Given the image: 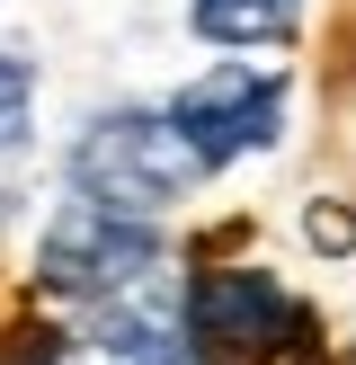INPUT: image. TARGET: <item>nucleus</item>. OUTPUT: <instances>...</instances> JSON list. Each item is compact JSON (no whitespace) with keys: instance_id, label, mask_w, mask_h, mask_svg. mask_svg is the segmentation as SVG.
<instances>
[{"instance_id":"obj_2","label":"nucleus","mask_w":356,"mask_h":365,"mask_svg":"<svg viewBox=\"0 0 356 365\" xmlns=\"http://www.w3.org/2000/svg\"><path fill=\"white\" fill-rule=\"evenodd\" d=\"M152 267H160V232L125 223L107 205H63L45 250H36V277L63 285V294H134Z\"/></svg>"},{"instance_id":"obj_8","label":"nucleus","mask_w":356,"mask_h":365,"mask_svg":"<svg viewBox=\"0 0 356 365\" xmlns=\"http://www.w3.org/2000/svg\"><path fill=\"white\" fill-rule=\"evenodd\" d=\"M303 232H312L320 250H356V214H338V205H312V214H303Z\"/></svg>"},{"instance_id":"obj_1","label":"nucleus","mask_w":356,"mask_h":365,"mask_svg":"<svg viewBox=\"0 0 356 365\" xmlns=\"http://www.w3.org/2000/svg\"><path fill=\"white\" fill-rule=\"evenodd\" d=\"M205 178V152L169 125V107H116L71 143V187L80 205H107L125 223H152Z\"/></svg>"},{"instance_id":"obj_5","label":"nucleus","mask_w":356,"mask_h":365,"mask_svg":"<svg viewBox=\"0 0 356 365\" xmlns=\"http://www.w3.org/2000/svg\"><path fill=\"white\" fill-rule=\"evenodd\" d=\"M53 365H205V348H196L169 312H134V321H116V330H98V339H71Z\"/></svg>"},{"instance_id":"obj_4","label":"nucleus","mask_w":356,"mask_h":365,"mask_svg":"<svg viewBox=\"0 0 356 365\" xmlns=\"http://www.w3.org/2000/svg\"><path fill=\"white\" fill-rule=\"evenodd\" d=\"M187 339L196 348H276V339H294V303L276 294V277H258V267H214V277L187 285Z\"/></svg>"},{"instance_id":"obj_6","label":"nucleus","mask_w":356,"mask_h":365,"mask_svg":"<svg viewBox=\"0 0 356 365\" xmlns=\"http://www.w3.org/2000/svg\"><path fill=\"white\" fill-rule=\"evenodd\" d=\"M303 27V0H196L205 45H285Z\"/></svg>"},{"instance_id":"obj_3","label":"nucleus","mask_w":356,"mask_h":365,"mask_svg":"<svg viewBox=\"0 0 356 365\" xmlns=\"http://www.w3.org/2000/svg\"><path fill=\"white\" fill-rule=\"evenodd\" d=\"M169 125L205 152V170H223V160L267 152V143L285 134V89H276V71L223 63V71H205V81H187L169 98Z\"/></svg>"},{"instance_id":"obj_7","label":"nucleus","mask_w":356,"mask_h":365,"mask_svg":"<svg viewBox=\"0 0 356 365\" xmlns=\"http://www.w3.org/2000/svg\"><path fill=\"white\" fill-rule=\"evenodd\" d=\"M27 98H36L27 63H9V53H0V152H18V143H27Z\"/></svg>"}]
</instances>
